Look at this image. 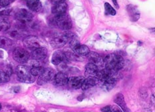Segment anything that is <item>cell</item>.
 <instances>
[{
    "instance_id": "8",
    "label": "cell",
    "mask_w": 155,
    "mask_h": 112,
    "mask_svg": "<svg viewBox=\"0 0 155 112\" xmlns=\"http://www.w3.org/2000/svg\"><path fill=\"white\" fill-rule=\"evenodd\" d=\"M15 18L22 23L30 22L33 18V15L29 10L21 8L18 9L15 13Z\"/></svg>"
},
{
    "instance_id": "30",
    "label": "cell",
    "mask_w": 155,
    "mask_h": 112,
    "mask_svg": "<svg viewBox=\"0 0 155 112\" xmlns=\"http://www.w3.org/2000/svg\"><path fill=\"white\" fill-rule=\"evenodd\" d=\"M65 2V0H51V2L53 5L59 4V3H64Z\"/></svg>"
},
{
    "instance_id": "3",
    "label": "cell",
    "mask_w": 155,
    "mask_h": 112,
    "mask_svg": "<svg viewBox=\"0 0 155 112\" xmlns=\"http://www.w3.org/2000/svg\"><path fill=\"white\" fill-rule=\"evenodd\" d=\"M52 22L57 27L62 30H69L72 28V23L69 17L66 13L61 15H54Z\"/></svg>"
},
{
    "instance_id": "19",
    "label": "cell",
    "mask_w": 155,
    "mask_h": 112,
    "mask_svg": "<svg viewBox=\"0 0 155 112\" xmlns=\"http://www.w3.org/2000/svg\"><path fill=\"white\" fill-rule=\"evenodd\" d=\"M67 5L65 2L59 3V4L53 5L51 9V13L53 15H61L66 13Z\"/></svg>"
},
{
    "instance_id": "11",
    "label": "cell",
    "mask_w": 155,
    "mask_h": 112,
    "mask_svg": "<svg viewBox=\"0 0 155 112\" xmlns=\"http://www.w3.org/2000/svg\"><path fill=\"white\" fill-rule=\"evenodd\" d=\"M127 10L130 19L132 21H137L140 19V13L135 5L132 4L128 5L127 7Z\"/></svg>"
},
{
    "instance_id": "16",
    "label": "cell",
    "mask_w": 155,
    "mask_h": 112,
    "mask_svg": "<svg viewBox=\"0 0 155 112\" xmlns=\"http://www.w3.org/2000/svg\"><path fill=\"white\" fill-rule=\"evenodd\" d=\"M66 59L67 57L65 53L62 51H60V50H57V51H55L53 54L51 62L54 65L57 66L64 62Z\"/></svg>"
},
{
    "instance_id": "21",
    "label": "cell",
    "mask_w": 155,
    "mask_h": 112,
    "mask_svg": "<svg viewBox=\"0 0 155 112\" xmlns=\"http://www.w3.org/2000/svg\"><path fill=\"white\" fill-rule=\"evenodd\" d=\"M11 27V22L7 16H0V31H7Z\"/></svg>"
},
{
    "instance_id": "26",
    "label": "cell",
    "mask_w": 155,
    "mask_h": 112,
    "mask_svg": "<svg viewBox=\"0 0 155 112\" xmlns=\"http://www.w3.org/2000/svg\"><path fill=\"white\" fill-rule=\"evenodd\" d=\"M12 11V9L11 8H8V7H5V8L0 9V16L9 15L11 13Z\"/></svg>"
},
{
    "instance_id": "28",
    "label": "cell",
    "mask_w": 155,
    "mask_h": 112,
    "mask_svg": "<svg viewBox=\"0 0 155 112\" xmlns=\"http://www.w3.org/2000/svg\"><path fill=\"white\" fill-rule=\"evenodd\" d=\"M13 1L14 0H0V6H2V8L8 7Z\"/></svg>"
},
{
    "instance_id": "25",
    "label": "cell",
    "mask_w": 155,
    "mask_h": 112,
    "mask_svg": "<svg viewBox=\"0 0 155 112\" xmlns=\"http://www.w3.org/2000/svg\"><path fill=\"white\" fill-rule=\"evenodd\" d=\"M10 79V76L5 73L4 70H0V84L8 82Z\"/></svg>"
},
{
    "instance_id": "24",
    "label": "cell",
    "mask_w": 155,
    "mask_h": 112,
    "mask_svg": "<svg viewBox=\"0 0 155 112\" xmlns=\"http://www.w3.org/2000/svg\"><path fill=\"white\" fill-rule=\"evenodd\" d=\"M104 9L107 14L110 15H116V10L114 9L112 6H111L109 3L106 2L104 3Z\"/></svg>"
},
{
    "instance_id": "17",
    "label": "cell",
    "mask_w": 155,
    "mask_h": 112,
    "mask_svg": "<svg viewBox=\"0 0 155 112\" xmlns=\"http://www.w3.org/2000/svg\"><path fill=\"white\" fill-rule=\"evenodd\" d=\"M99 72V69L95 64L92 63H88L85 66V75L87 78L96 77L97 73Z\"/></svg>"
},
{
    "instance_id": "22",
    "label": "cell",
    "mask_w": 155,
    "mask_h": 112,
    "mask_svg": "<svg viewBox=\"0 0 155 112\" xmlns=\"http://www.w3.org/2000/svg\"><path fill=\"white\" fill-rule=\"evenodd\" d=\"M13 45L12 40L8 37L0 36V49H9Z\"/></svg>"
},
{
    "instance_id": "1",
    "label": "cell",
    "mask_w": 155,
    "mask_h": 112,
    "mask_svg": "<svg viewBox=\"0 0 155 112\" xmlns=\"http://www.w3.org/2000/svg\"><path fill=\"white\" fill-rule=\"evenodd\" d=\"M103 63L107 70L113 72H119L123 69L125 62L122 56L117 54H110L104 58Z\"/></svg>"
},
{
    "instance_id": "10",
    "label": "cell",
    "mask_w": 155,
    "mask_h": 112,
    "mask_svg": "<svg viewBox=\"0 0 155 112\" xmlns=\"http://www.w3.org/2000/svg\"><path fill=\"white\" fill-rule=\"evenodd\" d=\"M69 77L67 74L65 72H60L56 74L53 78V82L56 86H65L68 82Z\"/></svg>"
},
{
    "instance_id": "5",
    "label": "cell",
    "mask_w": 155,
    "mask_h": 112,
    "mask_svg": "<svg viewBox=\"0 0 155 112\" xmlns=\"http://www.w3.org/2000/svg\"><path fill=\"white\" fill-rule=\"evenodd\" d=\"M23 45L27 49L34 50L41 47H44V43L38 37L30 35L26 37L23 40Z\"/></svg>"
},
{
    "instance_id": "9",
    "label": "cell",
    "mask_w": 155,
    "mask_h": 112,
    "mask_svg": "<svg viewBox=\"0 0 155 112\" xmlns=\"http://www.w3.org/2000/svg\"><path fill=\"white\" fill-rule=\"evenodd\" d=\"M55 75V70L50 68L44 69L43 72L39 76L38 79V84L43 85L47 82L53 80V78Z\"/></svg>"
},
{
    "instance_id": "14",
    "label": "cell",
    "mask_w": 155,
    "mask_h": 112,
    "mask_svg": "<svg viewBox=\"0 0 155 112\" xmlns=\"http://www.w3.org/2000/svg\"><path fill=\"white\" fill-rule=\"evenodd\" d=\"M114 101L115 102L118 106H119L120 109L122 110L123 112H129V107H127V104L124 100V96L120 93H118L114 97Z\"/></svg>"
},
{
    "instance_id": "2",
    "label": "cell",
    "mask_w": 155,
    "mask_h": 112,
    "mask_svg": "<svg viewBox=\"0 0 155 112\" xmlns=\"http://www.w3.org/2000/svg\"><path fill=\"white\" fill-rule=\"evenodd\" d=\"M16 74L18 80L21 82L33 83L35 78L30 72L29 67L25 65H19L16 68Z\"/></svg>"
},
{
    "instance_id": "32",
    "label": "cell",
    "mask_w": 155,
    "mask_h": 112,
    "mask_svg": "<svg viewBox=\"0 0 155 112\" xmlns=\"http://www.w3.org/2000/svg\"><path fill=\"white\" fill-rule=\"evenodd\" d=\"M112 2H113V3H114V5H115V7H116L117 8H119V4H118V2H117V0H112Z\"/></svg>"
},
{
    "instance_id": "33",
    "label": "cell",
    "mask_w": 155,
    "mask_h": 112,
    "mask_svg": "<svg viewBox=\"0 0 155 112\" xmlns=\"http://www.w3.org/2000/svg\"><path fill=\"white\" fill-rule=\"evenodd\" d=\"M3 52L0 50V58H3Z\"/></svg>"
},
{
    "instance_id": "7",
    "label": "cell",
    "mask_w": 155,
    "mask_h": 112,
    "mask_svg": "<svg viewBox=\"0 0 155 112\" xmlns=\"http://www.w3.org/2000/svg\"><path fill=\"white\" fill-rule=\"evenodd\" d=\"M12 56L13 59L16 62L20 64H23L29 60V58L30 56L29 53L26 50L20 48V47H18V48L14 49V50L13 51Z\"/></svg>"
},
{
    "instance_id": "29",
    "label": "cell",
    "mask_w": 155,
    "mask_h": 112,
    "mask_svg": "<svg viewBox=\"0 0 155 112\" xmlns=\"http://www.w3.org/2000/svg\"><path fill=\"white\" fill-rule=\"evenodd\" d=\"M110 112H123L120 107L116 106V105H113V106H110Z\"/></svg>"
},
{
    "instance_id": "18",
    "label": "cell",
    "mask_w": 155,
    "mask_h": 112,
    "mask_svg": "<svg viewBox=\"0 0 155 112\" xmlns=\"http://www.w3.org/2000/svg\"><path fill=\"white\" fill-rule=\"evenodd\" d=\"M28 8L32 11L40 12L42 9V3L40 0H28L26 2Z\"/></svg>"
},
{
    "instance_id": "31",
    "label": "cell",
    "mask_w": 155,
    "mask_h": 112,
    "mask_svg": "<svg viewBox=\"0 0 155 112\" xmlns=\"http://www.w3.org/2000/svg\"><path fill=\"white\" fill-rule=\"evenodd\" d=\"M101 111L103 112H110V106H107L101 108Z\"/></svg>"
},
{
    "instance_id": "23",
    "label": "cell",
    "mask_w": 155,
    "mask_h": 112,
    "mask_svg": "<svg viewBox=\"0 0 155 112\" xmlns=\"http://www.w3.org/2000/svg\"><path fill=\"white\" fill-rule=\"evenodd\" d=\"M44 69L41 66H39V64L38 65H35V66H32L31 69H30V72L32 74L33 76H39L40 74H41Z\"/></svg>"
},
{
    "instance_id": "12",
    "label": "cell",
    "mask_w": 155,
    "mask_h": 112,
    "mask_svg": "<svg viewBox=\"0 0 155 112\" xmlns=\"http://www.w3.org/2000/svg\"><path fill=\"white\" fill-rule=\"evenodd\" d=\"M31 56L32 59L35 60H43L48 56V49L45 47H41V48L33 50Z\"/></svg>"
},
{
    "instance_id": "20",
    "label": "cell",
    "mask_w": 155,
    "mask_h": 112,
    "mask_svg": "<svg viewBox=\"0 0 155 112\" xmlns=\"http://www.w3.org/2000/svg\"><path fill=\"white\" fill-rule=\"evenodd\" d=\"M99 81L97 80L96 77H93V78H87L86 79L84 80L81 86V89L83 90H87L90 89L91 88L94 87L98 84Z\"/></svg>"
},
{
    "instance_id": "4",
    "label": "cell",
    "mask_w": 155,
    "mask_h": 112,
    "mask_svg": "<svg viewBox=\"0 0 155 112\" xmlns=\"http://www.w3.org/2000/svg\"><path fill=\"white\" fill-rule=\"evenodd\" d=\"M74 37H75L74 34L70 32H67L61 34V35H59L53 37L51 40V44L54 48H61V47L65 46L67 43L70 41Z\"/></svg>"
},
{
    "instance_id": "15",
    "label": "cell",
    "mask_w": 155,
    "mask_h": 112,
    "mask_svg": "<svg viewBox=\"0 0 155 112\" xmlns=\"http://www.w3.org/2000/svg\"><path fill=\"white\" fill-rule=\"evenodd\" d=\"M87 56V58H88L89 62L91 63L95 64L97 67L104 65L103 59L100 56L99 54H97V53L90 52Z\"/></svg>"
},
{
    "instance_id": "34",
    "label": "cell",
    "mask_w": 155,
    "mask_h": 112,
    "mask_svg": "<svg viewBox=\"0 0 155 112\" xmlns=\"http://www.w3.org/2000/svg\"><path fill=\"white\" fill-rule=\"evenodd\" d=\"M2 110V105H1V104H0V110Z\"/></svg>"
},
{
    "instance_id": "6",
    "label": "cell",
    "mask_w": 155,
    "mask_h": 112,
    "mask_svg": "<svg viewBox=\"0 0 155 112\" xmlns=\"http://www.w3.org/2000/svg\"><path fill=\"white\" fill-rule=\"evenodd\" d=\"M69 45L73 51L79 55L87 56L90 53L89 47L85 45H81L75 37L70 40Z\"/></svg>"
},
{
    "instance_id": "13",
    "label": "cell",
    "mask_w": 155,
    "mask_h": 112,
    "mask_svg": "<svg viewBox=\"0 0 155 112\" xmlns=\"http://www.w3.org/2000/svg\"><path fill=\"white\" fill-rule=\"evenodd\" d=\"M85 78L81 76H72L69 78L68 84L69 86L73 89H79L81 88L82 84Z\"/></svg>"
},
{
    "instance_id": "27",
    "label": "cell",
    "mask_w": 155,
    "mask_h": 112,
    "mask_svg": "<svg viewBox=\"0 0 155 112\" xmlns=\"http://www.w3.org/2000/svg\"><path fill=\"white\" fill-rule=\"evenodd\" d=\"M9 35L14 39H19L22 37V33L18 30H13L9 33Z\"/></svg>"
}]
</instances>
